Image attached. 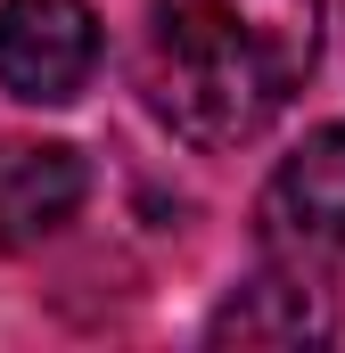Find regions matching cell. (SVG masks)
I'll use <instances>...</instances> for the list:
<instances>
[{"mask_svg":"<svg viewBox=\"0 0 345 353\" xmlns=\"http://www.w3.org/2000/svg\"><path fill=\"white\" fill-rule=\"evenodd\" d=\"M321 66V0H157L140 90L189 148L263 140Z\"/></svg>","mask_w":345,"mask_h":353,"instance_id":"1","label":"cell"},{"mask_svg":"<svg viewBox=\"0 0 345 353\" xmlns=\"http://www.w3.org/2000/svg\"><path fill=\"white\" fill-rule=\"evenodd\" d=\"M255 239L271 263H313L329 271L345 255V132L321 123L304 132L255 197Z\"/></svg>","mask_w":345,"mask_h":353,"instance_id":"2","label":"cell"},{"mask_svg":"<svg viewBox=\"0 0 345 353\" xmlns=\"http://www.w3.org/2000/svg\"><path fill=\"white\" fill-rule=\"evenodd\" d=\"M99 74L90 0H0V90L25 107H66Z\"/></svg>","mask_w":345,"mask_h":353,"instance_id":"3","label":"cell"},{"mask_svg":"<svg viewBox=\"0 0 345 353\" xmlns=\"http://www.w3.org/2000/svg\"><path fill=\"white\" fill-rule=\"evenodd\" d=\"M337 337V296L313 263H271L263 255L255 279H239L214 321H206V345H329Z\"/></svg>","mask_w":345,"mask_h":353,"instance_id":"4","label":"cell"},{"mask_svg":"<svg viewBox=\"0 0 345 353\" xmlns=\"http://www.w3.org/2000/svg\"><path fill=\"white\" fill-rule=\"evenodd\" d=\"M83 197H90L83 148H66V140H17V148H0V247L25 255V247L58 239L83 214Z\"/></svg>","mask_w":345,"mask_h":353,"instance_id":"5","label":"cell"}]
</instances>
